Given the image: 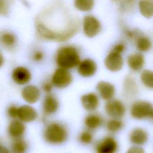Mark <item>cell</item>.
Returning a JSON list of instances; mask_svg holds the SVG:
<instances>
[{
    "instance_id": "obj_25",
    "label": "cell",
    "mask_w": 153,
    "mask_h": 153,
    "mask_svg": "<svg viewBox=\"0 0 153 153\" xmlns=\"http://www.w3.org/2000/svg\"><path fill=\"white\" fill-rule=\"evenodd\" d=\"M136 47L140 51H147L151 48L152 43L149 38L145 36H140L136 41Z\"/></svg>"
},
{
    "instance_id": "obj_19",
    "label": "cell",
    "mask_w": 153,
    "mask_h": 153,
    "mask_svg": "<svg viewBox=\"0 0 153 153\" xmlns=\"http://www.w3.org/2000/svg\"><path fill=\"white\" fill-rule=\"evenodd\" d=\"M139 9L143 16L151 19L153 15V1L140 0L139 1Z\"/></svg>"
},
{
    "instance_id": "obj_31",
    "label": "cell",
    "mask_w": 153,
    "mask_h": 153,
    "mask_svg": "<svg viewBox=\"0 0 153 153\" xmlns=\"http://www.w3.org/2000/svg\"><path fill=\"white\" fill-rule=\"evenodd\" d=\"M52 87H53V84L51 82H50L48 81L44 82L42 84V86L44 91L47 93H49L51 91Z\"/></svg>"
},
{
    "instance_id": "obj_3",
    "label": "cell",
    "mask_w": 153,
    "mask_h": 153,
    "mask_svg": "<svg viewBox=\"0 0 153 153\" xmlns=\"http://www.w3.org/2000/svg\"><path fill=\"white\" fill-rule=\"evenodd\" d=\"M131 116L136 119L151 118L153 114L152 105L145 100H137L131 107Z\"/></svg>"
},
{
    "instance_id": "obj_27",
    "label": "cell",
    "mask_w": 153,
    "mask_h": 153,
    "mask_svg": "<svg viewBox=\"0 0 153 153\" xmlns=\"http://www.w3.org/2000/svg\"><path fill=\"white\" fill-rule=\"evenodd\" d=\"M1 42L6 47H11L16 42V38L14 35L10 32L3 33L1 37Z\"/></svg>"
},
{
    "instance_id": "obj_7",
    "label": "cell",
    "mask_w": 153,
    "mask_h": 153,
    "mask_svg": "<svg viewBox=\"0 0 153 153\" xmlns=\"http://www.w3.org/2000/svg\"><path fill=\"white\" fill-rule=\"evenodd\" d=\"M104 63L109 71L117 72L122 69L124 61L120 53L111 51L105 59Z\"/></svg>"
},
{
    "instance_id": "obj_21",
    "label": "cell",
    "mask_w": 153,
    "mask_h": 153,
    "mask_svg": "<svg viewBox=\"0 0 153 153\" xmlns=\"http://www.w3.org/2000/svg\"><path fill=\"white\" fill-rule=\"evenodd\" d=\"M27 149V142L22 138H19L14 139L11 145V152L10 153H25Z\"/></svg>"
},
{
    "instance_id": "obj_23",
    "label": "cell",
    "mask_w": 153,
    "mask_h": 153,
    "mask_svg": "<svg viewBox=\"0 0 153 153\" xmlns=\"http://www.w3.org/2000/svg\"><path fill=\"white\" fill-rule=\"evenodd\" d=\"M137 88L136 83L133 78L128 76L126 78L124 82V89L127 94L131 95L136 93Z\"/></svg>"
},
{
    "instance_id": "obj_24",
    "label": "cell",
    "mask_w": 153,
    "mask_h": 153,
    "mask_svg": "<svg viewBox=\"0 0 153 153\" xmlns=\"http://www.w3.org/2000/svg\"><path fill=\"white\" fill-rule=\"evenodd\" d=\"M142 82L148 88H152L153 87V73L151 71L144 70L140 75Z\"/></svg>"
},
{
    "instance_id": "obj_4",
    "label": "cell",
    "mask_w": 153,
    "mask_h": 153,
    "mask_svg": "<svg viewBox=\"0 0 153 153\" xmlns=\"http://www.w3.org/2000/svg\"><path fill=\"white\" fill-rule=\"evenodd\" d=\"M72 81V76L68 69L59 68L54 72L51 83L57 88H63L68 87Z\"/></svg>"
},
{
    "instance_id": "obj_2",
    "label": "cell",
    "mask_w": 153,
    "mask_h": 153,
    "mask_svg": "<svg viewBox=\"0 0 153 153\" xmlns=\"http://www.w3.org/2000/svg\"><path fill=\"white\" fill-rule=\"evenodd\" d=\"M68 136L66 128L59 123H51L45 129L44 137L47 142L53 144H59L65 142Z\"/></svg>"
},
{
    "instance_id": "obj_5",
    "label": "cell",
    "mask_w": 153,
    "mask_h": 153,
    "mask_svg": "<svg viewBox=\"0 0 153 153\" xmlns=\"http://www.w3.org/2000/svg\"><path fill=\"white\" fill-rule=\"evenodd\" d=\"M100 30V23L94 16H85L83 20V31L88 38L96 36Z\"/></svg>"
},
{
    "instance_id": "obj_28",
    "label": "cell",
    "mask_w": 153,
    "mask_h": 153,
    "mask_svg": "<svg viewBox=\"0 0 153 153\" xmlns=\"http://www.w3.org/2000/svg\"><path fill=\"white\" fill-rule=\"evenodd\" d=\"M79 139L83 143H90L93 140V134L89 131H84L79 134Z\"/></svg>"
},
{
    "instance_id": "obj_15",
    "label": "cell",
    "mask_w": 153,
    "mask_h": 153,
    "mask_svg": "<svg viewBox=\"0 0 153 153\" xmlns=\"http://www.w3.org/2000/svg\"><path fill=\"white\" fill-rule=\"evenodd\" d=\"M82 106L87 111H94L99 105V99L94 93H89L82 95L81 97Z\"/></svg>"
},
{
    "instance_id": "obj_17",
    "label": "cell",
    "mask_w": 153,
    "mask_h": 153,
    "mask_svg": "<svg viewBox=\"0 0 153 153\" xmlns=\"http://www.w3.org/2000/svg\"><path fill=\"white\" fill-rule=\"evenodd\" d=\"M148 137V133L142 128H134L130 134V140L131 143L140 145L146 142Z\"/></svg>"
},
{
    "instance_id": "obj_9",
    "label": "cell",
    "mask_w": 153,
    "mask_h": 153,
    "mask_svg": "<svg viewBox=\"0 0 153 153\" xmlns=\"http://www.w3.org/2000/svg\"><path fill=\"white\" fill-rule=\"evenodd\" d=\"M11 78L16 84L22 85L30 81L31 79V74L26 68L23 66H17L13 69L11 73Z\"/></svg>"
},
{
    "instance_id": "obj_35",
    "label": "cell",
    "mask_w": 153,
    "mask_h": 153,
    "mask_svg": "<svg viewBox=\"0 0 153 153\" xmlns=\"http://www.w3.org/2000/svg\"><path fill=\"white\" fill-rule=\"evenodd\" d=\"M4 63V58L2 54L1 53V52L0 51V68L3 65Z\"/></svg>"
},
{
    "instance_id": "obj_8",
    "label": "cell",
    "mask_w": 153,
    "mask_h": 153,
    "mask_svg": "<svg viewBox=\"0 0 153 153\" xmlns=\"http://www.w3.org/2000/svg\"><path fill=\"white\" fill-rule=\"evenodd\" d=\"M118 145L114 138L107 136L97 143L96 146V153H115Z\"/></svg>"
},
{
    "instance_id": "obj_30",
    "label": "cell",
    "mask_w": 153,
    "mask_h": 153,
    "mask_svg": "<svg viewBox=\"0 0 153 153\" xmlns=\"http://www.w3.org/2000/svg\"><path fill=\"white\" fill-rule=\"evenodd\" d=\"M127 153H145V151L143 148L137 146H134L130 148Z\"/></svg>"
},
{
    "instance_id": "obj_14",
    "label": "cell",
    "mask_w": 153,
    "mask_h": 153,
    "mask_svg": "<svg viewBox=\"0 0 153 153\" xmlns=\"http://www.w3.org/2000/svg\"><path fill=\"white\" fill-rule=\"evenodd\" d=\"M97 90L103 100H109L114 96L115 88L114 85L106 81H100L96 86Z\"/></svg>"
},
{
    "instance_id": "obj_33",
    "label": "cell",
    "mask_w": 153,
    "mask_h": 153,
    "mask_svg": "<svg viewBox=\"0 0 153 153\" xmlns=\"http://www.w3.org/2000/svg\"><path fill=\"white\" fill-rule=\"evenodd\" d=\"M43 56H44V55H43L42 52H41V51H36V52H35L34 53V54L33 56V59L35 61H40L42 59Z\"/></svg>"
},
{
    "instance_id": "obj_32",
    "label": "cell",
    "mask_w": 153,
    "mask_h": 153,
    "mask_svg": "<svg viewBox=\"0 0 153 153\" xmlns=\"http://www.w3.org/2000/svg\"><path fill=\"white\" fill-rule=\"evenodd\" d=\"M124 48H125V47H124V45L123 44H117L116 45L114 46V47L113 48L112 51L121 54L124 51Z\"/></svg>"
},
{
    "instance_id": "obj_20",
    "label": "cell",
    "mask_w": 153,
    "mask_h": 153,
    "mask_svg": "<svg viewBox=\"0 0 153 153\" xmlns=\"http://www.w3.org/2000/svg\"><path fill=\"white\" fill-rule=\"evenodd\" d=\"M103 122L102 118L98 114H89L85 118L84 123L89 129H96L100 127Z\"/></svg>"
},
{
    "instance_id": "obj_18",
    "label": "cell",
    "mask_w": 153,
    "mask_h": 153,
    "mask_svg": "<svg viewBox=\"0 0 153 153\" xmlns=\"http://www.w3.org/2000/svg\"><path fill=\"white\" fill-rule=\"evenodd\" d=\"M127 63L131 69L134 71H139L143 67L145 59L142 54L133 53L128 56Z\"/></svg>"
},
{
    "instance_id": "obj_36",
    "label": "cell",
    "mask_w": 153,
    "mask_h": 153,
    "mask_svg": "<svg viewBox=\"0 0 153 153\" xmlns=\"http://www.w3.org/2000/svg\"><path fill=\"white\" fill-rule=\"evenodd\" d=\"M5 7V2L4 0H0V11L2 10H3L4 9Z\"/></svg>"
},
{
    "instance_id": "obj_11",
    "label": "cell",
    "mask_w": 153,
    "mask_h": 153,
    "mask_svg": "<svg viewBox=\"0 0 153 153\" xmlns=\"http://www.w3.org/2000/svg\"><path fill=\"white\" fill-rule=\"evenodd\" d=\"M96 63L91 59H87L79 62L78 65V72L79 74L84 77L93 76L96 72Z\"/></svg>"
},
{
    "instance_id": "obj_13",
    "label": "cell",
    "mask_w": 153,
    "mask_h": 153,
    "mask_svg": "<svg viewBox=\"0 0 153 153\" xmlns=\"http://www.w3.org/2000/svg\"><path fill=\"white\" fill-rule=\"evenodd\" d=\"M25 130L26 127L24 123L18 119L13 120L8 126V134L13 139L22 138Z\"/></svg>"
},
{
    "instance_id": "obj_6",
    "label": "cell",
    "mask_w": 153,
    "mask_h": 153,
    "mask_svg": "<svg viewBox=\"0 0 153 153\" xmlns=\"http://www.w3.org/2000/svg\"><path fill=\"white\" fill-rule=\"evenodd\" d=\"M105 111L108 115L114 118L122 117L126 112V108L123 103L117 99H110L105 105Z\"/></svg>"
},
{
    "instance_id": "obj_12",
    "label": "cell",
    "mask_w": 153,
    "mask_h": 153,
    "mask_svg": "<svg viewBox=\"0 0 153 153\" xmlns=\"http://www.w3.org/2000/svg\"><path fill=\"white\" fill-rule=\"evenodd\" d=\"M22 97L23 99L28 103H36L40 97V91L37 87L33 85L25 86L22 90Z\"/></svg>"
},
{
    "instance_id": "obj_1",
    "label": "cell",
    "mask_w": 153,
    "mask_h": 153,
    "mask_svg": "<svg viewBox=\"0 0 153 153\" xmlns=\"http://www.w3.org/2000/svg\"><path fill=\"white\" fill-rule=\"evenodd\" d=\"M56 60L60 68L69 69L77 66L80 62V58L75 48L66 46L59 49Z\"/></svg>"
},
{
    "instance_id": "obj_29",
    "label": "cell",
    "mask_w": 153,
    "mask_h": 153,
    "mask_svg": "<svg viewBox=\"0 0 153 153\" xmlns=\"http://www.w3.org/2000/svg\"><path fill=\"white\" fill-rule=\"evenodd\" d=\"M17 110L18 107L14 105L10 106L7 109V115L8 116L12 118L13 120L17 119Z\"/></svg>"
},
{
    "instance_id": "obj_34",
    "label": "cell",
    "mask_w": 153,
    "mask_h": 153,
    "mask_svg": "<svg viewBox=\"0 0 153 153\" xmlns=\"http://www.w3.org/2000/svg\"><path fill=\"white\" fill-rule=\"evenodd\" d=\"M0 153H10V152L7 147L0 144Z\"/></svg>"
},
{
    "instance_id": "obj_26",
    "label": "cell",
    "mask_w": 153,
    "mask_h": 153,
    "mask_svg": "<svg viewBox=\"0 0 153 153\" xmlns=\"http://www.w3.org/2000/svg\"><path fill=\"white\" fill-rule=\"evenodd\" d=\"M123 123L118 118H113L109 120L106 123L107 129L111 132L119 131L123 127Z\"/></svg>"
},
{
    "instance_id": "obj_10",
    "label": "cell",
    "mask_w": 153,
    "mask_h": 153,
    "mask_svg": "<svg viewBox=\"0 0 153 153\" xmlns=\"http://www.w3.org/2000/svg\"><path fill=\"white\" fill-rule=\"evenodd\" d=\"M38 117L35 108L27 105L18 107L17 119L23 123H29L34 121Z\"/></svg>"
},
{
    "instance_id": "obj_22",
    "label": "cell",
    "mask_w": 153,
    "mask_h": 153,
    "mask_svg": "<svg viewBox=\"0 0 153 153\" xmlns=\"http://www.w3.org/2000/svg\"><path fill=\"white\" fill-rule=\"evenodd\" d=\"M94 0H75L74 5L75 8L81 11H89L94 6Z\"/></svg>"
},
{
    "instance_id": "obj_16",
    "label": "cell",
    "mask_w": 153,
    "mask_h": 153,
    "mask_svg": "<svg viewBox=\"0 0 153 153\" xmlns=\"http://www.w3.org/2000/svg\"><path fill=\"white\" fill-rule=\"evenodd\" d=\"M42 108L45 114L47 115L52 114L58 109L59 101L54 96L48 94L44 98Z\"/></svg>"
}]
</instances>
